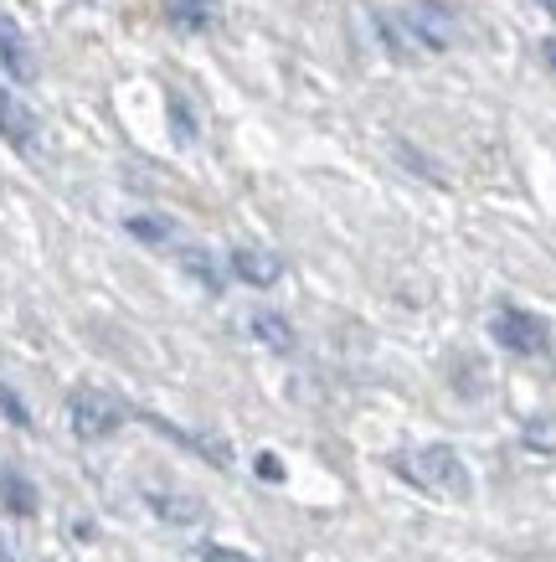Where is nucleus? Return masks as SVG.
Here are the masks:
<instances>
[{
    "label": "nucleus",
    "mask_w": 556,
    "mask_h": 562,
    "mask_svg": "<svg viewBox=\"0 0 556 562\" xmlns=\"http://www.w3.org/2000/svg\"><path fill=\"white\" fill-rule=\"evenodd\" d=\"M407 480H418L422 491H439V495H469V475H464V460H458L449 443H428L418 454H402L397 460Z\"/></svg>",
    "instance_id": "obj_1"
},
{
    "label": "nucleus",
    "mask_w": 556,
    "mask_h": 562,
    "mask_svg": "<svg viewBox=\"0 0 556 562\" xmlns=\"http://www.w3.org/2000/svg\"><path fill=\"white\" fill-rule=\"evenodd\" d=\"M489 336L506 346V351H515V357H541V351L552 346V325L541 321V315H531V310L506 305L489 321Z\"/></svg>",
    "instance_id": "obj_2"
},
{
    "label": "nucleus",
    "mask_w": 556,
    "mask_h": 562,
    "mask_svg": "<svg viewBox=\"0 0 556 562\" xmlns=\"http://www.w3.org/2000/svg\"><path fill=\"white\" fill-rule=\"evenodd\" d=\"M68 418H72V434H78V439H109V434L124 424L118 403H109L103 392H88V387L68 397Z\"/></svg>",
    "instance_id": "obj_3"
},
{
    "label": "nucleus",
    "mask_w": 556,
    "mask_h": 562,
    "mask_svg": "<svg viewBox=\"0 0 556 562\" xmlns=\"http://www.w3.org/2000/svg\"><path fill=\"white\" fill-rule=\"evenodd\" d=\"M402 26H407V36H418L422 47H454V36H458V21H454V11L449 5H439V0H418L412 11L402 16Z\"/></svg>",
    "instance_id": "obj_4"
},
{
    "label": "nucleus",
    "mask_w": 556,
    "mask_h": 562,
    "mask_svg": "<svg viewBox=\"0 0 556 562\" xmlns=\"http://www.w3.org/2000/svg\"><path fill=\"white\" fill-rule=\"evenodd\" d=\"M0 139H11L16 150H32L36 145V120L26 114V103L11 88H0Z\"/></svg>",
    "instance_id": "obj_5"
},
{
    "label": "nucleus",
    "mask_w": 556,
    "mask_h": 562,
    "mask_svg": "<svg viewBox=\"0 0 556 562\" xmlns=\"http://www.w3.org/2000/svg\"><path fill=\"white\" fill-rule=\"evenodd\" d=\"M227 269H232L242 284H258V290H269L273 279L284 273L279 269V258L263 254V248H232V254H227Z\"/></svg>",
    "instance_id": "obj_6"
},
{
    "label": "nucleus",
    "mask_w": 556,
    "mask_h": 562,
    "mask_svg": "<svg viewBox=\"0 0 556 562\" xmlns=\"http://www.w3.org/2000/svg\"><path fill=\"white\" fill-rule=\"evenodd\" d=\"M166 21L181 32H206L217 21V0H166Z\"/></svg>",
    "instance_id": "obj_7"
},
{
    "label": "nucleus",
    "mask_w": 556,
    "mask_h": 562,
    "mask_svg": "<svg viewBox=\"0 0 556 562\" xmlns=\"http://www.w3.org/2000/svg\"><path fill=\"white\" fill-rule=\"evenodd\" d=\"M0 63H5V72L11 78H32V57H26V42H21L16 21L0 16Z\"/></svg>",
    "instance_id": "obj_8"
},
{
    "label": "nucleus",
    "mask_w": 556,
    "mask_h": 562,
    "mask_svg": "<svg viewBox=\"0 0 556 562\" xmlns=\"http://www.w3.org/2000/svg\"><path fill=\"white\" fill-rule=\"evenodd\" d=\"M0 501H5L11 516H32L36 512V485L21 475V470H5V475H0Z\"/></svg>",
    "instance_id": "obj_9"
},
{
    "label": "nucleus",
    "mask_w": 556,
    "mask_h": 562,
    "mask_svg": "<svg viewBox=\"0 0 556 562\" xmlns=\"http://www.w3.org/2000/svg\"><path fill=\"white\" fill-rule=\"evenodd\" d=\"M253 336L263 346H273V351H294V325L284 315H273V310H258L253 315Z\"/></svg>",
    "instance_id": "obj_10"
},
{
    "label": "nucleus",
    "mask_w": 556,
    "mask_h": 562,
    "mask_svg": "<svg viewBox=\"0 0 556 562\" xmlns=\"http://www.w3.org/2000/svg\"><path fill=\"white\" fill-rule=\"evenodd\" d=\"M181 269L191 273V279H196L206 294H222V269L212 263V254H206V248H185V254H181Z\"/></svg>",
    "instance_id": "obj_11"
},
{
    "label": "nucleus",
    "mask_w": 556,
    "mask_h": 562,
    "mask_svg": "<svg viewBox=\"0 0 556 562\" xmlns=\"http://www.w3.org/2000/svg\"><path fill=\"white\" fill-rule=\"evenodd\" d=\"M145 501H150V506H155V512H160V516H166V521H175V527H191V521L202 516V506H196V501H185V495L150 491V495H145Z\"/></svg>",
    "instance_id": "obj_12"
},
{
    "label": "nucleus",
    "mask_w": 556,
    "mask_h": 562,
    "mask_svg": "<svg viewBox=\"0 0 556 562\" xmlns=\"http://www.w3.org/2000/svg\"><path fill=\"white\" fill-rule=\"evenodd\" d=\"M124 227H129L139 243H170V222L166 217H129Z\"/></svg>",
    "instance_id": "obj_13"
},
{
    "label": "nucleus",
    "mask_w": 556,
    "mask_h": 562,
    "mask_svg": "<svg viewBox=\"0 0 556 562\" xmlns=\"http://www.w3.org/2000/svg\"><path fill=\"white\" fill-rule=\"evenodd\" d=\"M170 130H175V139H196V114L185 109L181 93H170Z\"/></svg>",
    "instance_id": "obj_14"
},
{
    "label": "nucleus",
    "mask_w": 556,
    "mask_h": 562,
    "mask_svg": "<svg viewBox=\"0 0 556 562\" xmlns=\"http://www.w3.org/2000/svg\"><path fill=\"white\" fill-rule=\"evenodd\" d=\"M0 413H5V418H11V424H16V428H26V424H32V413H26V403H21V397H16V392H11V387H0Z\"/></svg>",
    "instance_id": "obj_15"
},
{
    "label": "nucleus",
    "mask_w": 556,
    "mask_h": 562,
    "mask_svg": "<svg viewBox=\"0 0 556 562\" xmlns=\"http://www.w3.org/2000/svg\"><path fill=\"white\" fill-rule=\"evenodd\" d=\"M196 552H202V562H258V558H248V552H237V547H222V542H202Z\"/></svg>",
    "instance_id": "obj_16"
},
{
    "label": "nucleus",
    "mask_w": 556,
    "mask_h": 562,
    "mask_svg": "<svg viewBox=\"0 0 556 562\" xmlns=\"http://www.w3.org/2000/svg\"><path fill=\"white\" fill-rule=\"evenodd\" d=\"M258 475H263V480H284V464L273 460V454H258Z\"/></svg>",
    "instance_id": "obj_17"
},
{
    "label": "nucleus",
    "mask_w": 556,
    "mask_h": 562,
    "mask_svg": "<svg viewBox=\"0 0 556 562\" xmlns=\"http://www.w3.org/2000/svg\"><path fill=\"white\" fill-rule=\"evenodd\" d=\"M546 63H552V68H556V36H552V42H546Z\"/></svg>",
    "instance_id": "obj_18"
},
{
    "label": "nucleus",
    "mask_w": 556,
    "mask_h": 562,
    "mask_svg": "<svg viewBox=\"0 0 556 562\" xmlns=\"http://www.w3.org/2000/svg\"><path fill=\"white\" fill-rule=\"evenodd\" d=\"M0 562H5V547H0Z\"/></svg>",
    "instance_id": "obj_19"
},
{
    "label": "nucleus",
    "mask_w": 556,
    "mask_h": 562,
    "mask_svg": "<svg viewBox=\"0 0 556 562\" xmlns=\"http://www.w3.org/2000/svg\"><path fill=\"white\" fill-rule=\"evenodd\" d=\"M546 5H552V11H556V0H546Z\"/></svg>",
    "instance_id": "obj_20"
}]
</instances>
